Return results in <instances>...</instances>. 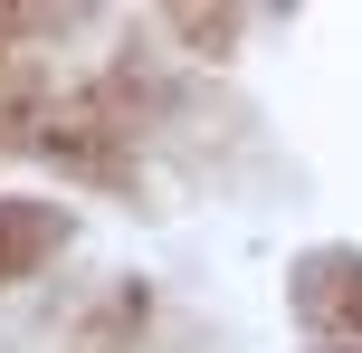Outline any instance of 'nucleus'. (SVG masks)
Wrapping results in <instances>:
<instances>
[{
    "label": "nucleus",
    "instance_id": "obj_1",
    "mask_svg": "<svg viewBox=\"0 0 362 353\" xmlns=\"http://www.w3.org/2000/svg\"><path fill=\"white\" fill-rule=\"evenodd\" d=\"M57 239H67V220H57L48 201H0V287H10L19 267L57 258Z\"/></svg>",
    "mask_w": 362,
    "mask_h": 353
},
{
    "label": "nucleus",
    "instance_id": "obj_2",
    "mask_svg": "<svg viewBox=\"0 0 362 353\" xmlns=\"http://www.w3.org/2000/svg\"><path fill=\"white\" fill-rule=\"evenodd\" d=\"M296 296H305V316H325V325H362V258H305L296 267Z\"/></svg>",
    "mask_w": 362,
    "mask_h": 353
}]
</instances>
